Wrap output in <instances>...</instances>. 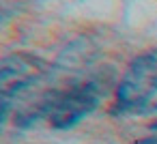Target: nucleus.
Instances as JSON below:
<instances>
[{"mask_svg":"<svg viewBox=\"0 0 157 144\" xmlns=\"http://www.w3.org/2000/svg\"><path fill=\"white\" fill-rule=\"evenodd\" d=\"M157 93V52L142 54L131 60L127 73L116 88L114 114L144 112Z\"/></svg>","mask_w":157,"mask_h":144,"instance_id":"nucleus-1","label":"nucleus"},{"mask_svg":"<svg viewBox=\"0 0 157 144\" xmlns=\"http://www.w3.org/2000/svg\"><path fill=\"white\" fill-rule=\"evenodd\" d=\"M105 93V80L93 78L80 84H73L67 90H58L54 108L50 112V123L56 129H69L82 118L93 114Z\"/></svg>","mask_w":157,"mask_h":144,"instance_id":"nucleus-2","label":"nucleus"},{"mask_svg":"<svg viewBox=\"0 0 157 144\" xmlns=\"http://www.w3.org/2000/svg\"><path fill=\"white\" fill-rule=\"evenodd\" d=\"M50 65L33 54H9L0 60V97L11 99L13 95L30 88L50 73Z\"/></svg>","mask_w":157,"mask_h":144,"instance_id":"nucleus-3","label":"nucleus"},{"mask_svg":"<svg viewBox=\"0 0 157 144\" xmlns=\"http://www.w3.org/2000/svg\"><path fill=\"white\" fill-rule=\"evenodd\" d=\"M136 144H157V135H148L144 140H138Z\"/></svg>","mask_w":157,"mask_h":144,"instance_id":"nucleus-4","label":"nucleus"},{"mask_svg":"<svg viewBox=\"0 0 157 144\" xmlns=\"http://www.w3.org/2000/svg\"><path fill=\"white\" fill-rule=\"evenodd\" d=\"M153 129H157V120H155V123H153Z\"/></svg>","mask_w":157,"mask_h":144,"instance_id":"nucleus-5","label":"nucleus"}]
</instances>
